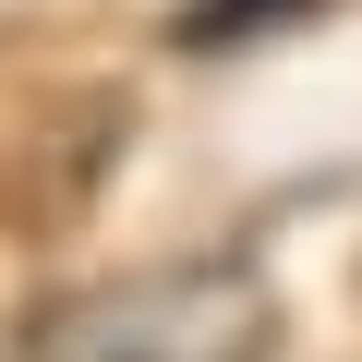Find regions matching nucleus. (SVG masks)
Segmentation results:
<instances>
[{
    "mask_svg": "<svg viewBox=\"0 0 362 362\" xmlns=\"http://www.w3.org/2000/svg\"><path fill=\"white\" fill-rule=\"evenodd\" d=\"M278 338H290L278 290L230 254H194L49 302L25 326V362H278Z\"/></svg>",
    "mask_w": 362,
    "mask_h": 362,
    "instance_id": "obj_1",
    "label": "nucleus"
},
{
    "mask_svg": "<svg viewBox=\"0 0 362 362\" xmlns=\"http://www.w3.org/2000/svg\"><path fill=\"white\" fill-rule=\"evenodd\" d=\"M302 13H326V0H194L169 37H181V49H242V37H278V25H302Z\"/></svg>",
    "mask_w": 362,
    "mask_h": 362,
    "instance_id": "obj_2",
    "label": "nucleus"
}]
</instances>
